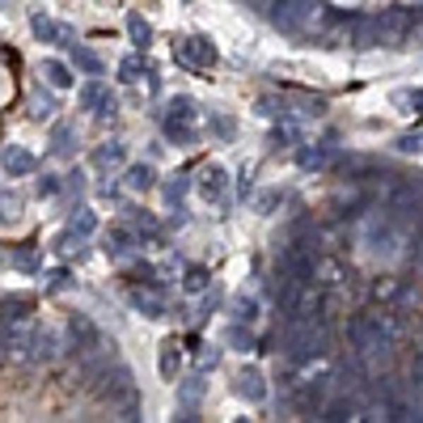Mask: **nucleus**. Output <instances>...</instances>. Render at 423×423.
<instances>
[{"label":"nucleus","instance_id":"nucleus-6","mask_svg":"<svg viewBox=\"0 0 423 423\" xmlns=\"http://www.w3.org/2000/svg\"><path fill=\"white\" fill-rule=\"evenodd\" d=\"M203 377H186V381H178V403H182V415L178 419L182 423H191V419H199V403H203Z\"/></svg>","mask_w":423,"mask_h":423},{"label":"nucleus","instance_id":"nucleus-5","mask_svg":"<svg viewBox=\"0 0 423 423\" xmlns=\"http://www.w3.org/2000/svg\"><path fill=\"white\" fill-rule=\"evenodd\" d=\"M30 343H34V326H30L25 318L8 322V330H4V352H8L13 360H30Z\"/></svg>","mask_w":423,"mask_h":423},{"label":"nucleus","instance_id":"nucleus-15","mask_svg":"<svg viewBox=\"0 0 423 423\" xmlns=\"http://www.w3.org/2000/svg\"><path fill=\"white\" fill-rule=\"evenodd\" d=\"M165 136L174 140V144H195V127H191V119H174V114H165Z\"/></svg>","mask_w":423,"mask_h":423},{"label":"nucleus","instance_id":"nucleus-2","mask_svg":"<svg viewBox=\"0 0 423 423\" xmlns=\"http://www.w3.org/2000/svg\"><path fill=\"white\" fill-rule=\"evenodd\" d=\"M377 25H381V47H403L411 25H415V13L411 8H390V13L377 17Z\"/></svg>","mask_w":423,"mask_h":423},{"label":"nucleus","instance_id":"nucleus-26","mask_svg":"<svg viewBox=\"0 0 423 423\" xmlns=\"http://www.w3.org/2000/svg\"><path fill=\"white\" fill-rule=\"evenodd\" d=\"M123 157H127L123 144H102V148L93 153V165H123Z\"/></svg>","mask_w":423,"mask_h":423},{"label":"nucleus","instance_id":"nucleus-11","mask_svg":"<svg viewBox=\"0 0 423 423\" xmlns=\"http://www.w3.org/2000/svg\"><path fill=\"white\" fill-rule=\"evenodd\" d=\"M34 169H38L34 153H25V148H8V153H4V174H8V178H30Z\"/></svg>","mask_w":423,"mask_h":423},{"label":"nucleus","instance_id":"nucleus-39","mask_svg":"<svg viewBox=\"0 0 423 423\" xmlns=\"http://www.w3.org/2000/svg\"><path fill=\"white\" fill-rule=\"evenodd\" d=\"M415 106H423V93H415Z\"/></svg>","mask_w":423,"mask_h":423},{"label":"nucleus","instance_id":"nucleus-37","mask_svg":"<svg viewBox=\"0 0 423 423\" xmlns=\"http://www.w3.org/2000/svg\"><path fill=\"white\" fill-rule=\"evenodd\" d=\"M398 148H403V153H419V148H423V136H403V140H398Z\"/></svg>","mask_w":423,"mask_h":423},{"label":"nucleus","instance_id":"nucleus-38","mask_svg":"<svg viewBox=\"0 0 423 423\" xmlns=\"http://www.w3.org/2000/svg\"><path fill=\"white\" fill-rule=\"evenodd\" d=\"M68 284H72V280H68V271H51V288H55V292H59V288H68Z\"/></svg>","mask_w":423,"mask_h":423},{"label":"nucleus","instance_id":"nucleus-16","mask_svg":"<svg viewBox=\"0 0 423 423\" xmlns=\"http://www.w3.org/2000/svg\"><path fill=\"white\" fill-rule=\"evenodd\" d=\"M178 369H182V352H178V339H169L161 347V377L165 381H178Z\"/></svg>","mask_w":423,"mask_h":423},{"label":"nucleus","instance_id":"nucleus-22","mask_svg":"<svg viewBox=\"0 0 423 423\" xmlns=\"http://www.w3.org/2000/svg\"><path fill=\"white\" fill-rule=\"evenodd\" d=\"M68 229H72V233H76V237H89V233H93V229H97V216H93V212H89V208H76V212H72V216H68Z\"/></svg>","mask_w":423,"mask_h":423},{"label":"nucleus","instance_id":"nucleus-28","mask_svg":"<svg viewBox=\"0 0 423 423\" xmlns=\"http://www.w3.org/2000/svg\"><path fill=\"white\" fill-rule=\"evenodd\" d=\"M233 318H237V322H254V318H258V301H254V297H237V301H233Z\"/></svg>","mask_w":423,"mask_h":423},{"label":"nucleus","instance_id":"nucleus-30","mask_svg":"<svg viewBox=\"0 0 423 423\" xmlns=\"http://www.w3.org/2000/svg\"><path fill=\"white\" fill-rule=\"evenodd\" d=\"M186 191H191V182H186V178H182V174H178V178H169V182H165V199H169V203H182V195H186Z\"/></svg>","mask_w":423,"mask_h":423},{"label":"nucleus","instance_id":"nucleus-14","mask_svg":"<svg viewBox=\"0 0 423 423\" xmlns=\"http://www.w3.org/2000/svg\"><path fill=\"white\" fill-rule=\"evenodd\" d=\"M131 305H136L140 314H148V318H165V301H161L153 288H148V292H144V288H136V292H131Z\"/></svg>","mask_w":423,"mask_h":423},{"label":"nucleus","instance_id":"nucleus-25","mask_svg":"<svg viewBox=\"0 0 423 423\" xmlns=\"http://www.w3.org/2000/svg\"><path fill=\"white\" fill-rule=\"evenodd\" d=\"M51 114H55V97L38 89V93L30 97V119H38V123H42V119H51Z\"/></svg>","mask_w":423,"mask_h":423},{"label":"nucleus","instance_id":"nucleus-12","mask_svg":"<svg viewBox=\"0 0 423 423\" xmlns=\"http://www.w3.org/2000/svg\"><path fill=\"white\" fill-rule=\"evenodd\" d=\"M55 356H59V343H55V335H51V330H34L30 360H34V364H51Z\"/></svg>","mask_w":423,"mask_h":423},{"label":"nucleus","instance_id":"nucleus-8","mask_svg":"<svg viewBox=\"0 0 423 423\" xmlns=\"http://www.w3.org/2000/svg\"><path fill=\"white\" fill-rule=\"evenodd\" d=\"M233 394L246 398V403H263V398H267V381H263V373H258V369H242V373L233 377Z\"/></svg>","mask_w":423,"mask_h":423},{"label":"nucleus","instance_id":"nucleus-10","mask_svg":"<svg viewBox=\"0 0 423 423\" xmlns=\"http://www.w3.org/2000/svg\"><path fill=\"white\" fill-rule=\"evenodd\" d=\"M352 47H360V51L381 47V25H377V17H352Z\"/></svg>","mask_w":423,"mask_h":423},{"label":"nucleus","instance_id":"nucleus-29","mask_svg":"<svg viewBox=\"0 0 423 423\" xmlns=\"http://www.w3.org/2000/svg\"><path fill=\"white\" fill-rule=\"evenodd\" d=\"M182 288H186V292H203V288H208V271H203V267H186Z\"/></svg>","mask_w":423,"mask_h":423},{"label":"nucleus","instance_id":"nucleus-18","mask_svg":"<svg viewBox=\"0 0 423 423\" xmlns=\"http://www.w3.org/2000/svg\"><path fill=\"white\" fill-rule=\"evenodd\" d=\"M131 242H136V237H131L127 229H110V233H106V254H110V258H127V254H131Z\"/></svg>","mask_w":423,"mask_h":423},{"label":"nucleus","instance_id":"nucleus-40","mask_svg":"<svg viewBox=\"0 0 423 423\" xmlns=\"http://www.w3.org/2000/svg\"><path fill=\"white\" fill-rule=\"evenodd\" d=\"M186 4H191V0H186Z\"/></svg>","mask_w":423,"mask_h":423},{"label":"nucleus","instance_id":"nucleus-35","mask_svg":"<svg viewBox=\"0 0 423 423\" xmlns=\"http://www.w3.org/2000/svg\"><path fill=\"white\" fill-rule=\"evenodd\" d=\"M55 191H59V178L42 174V178H38V195H55Z\"/></svg>","mask_w":423,"mask_h":423},{"label":"nucleus","instance_id":"nucleus-1","mask_svg":"<svg viewBox=\"0 0 423 423\" xmlns=\"http://www.w3.org/2000/svg\"><path fill=\"white\" fill-rule=\"evenodd\" d=\"M267 21L284 34H318L326 21V4L322 0H271Z\"/></svg>","mask_w":423,"mask_h":423},{"label":"nucleus","instance_id":"nucleus-33","mask_svg":"<svg viewBox=\"0 0 423 423\" xmlns=\"http://www.w3.org/2000/svg\"><path fill=\"white\" fill-rule=\"evenodd\" d=\"M169 114H174V119H191V114H195V102H191V97H174V102H169Z\"/></svg>","mask_w":423,"mask_h":423},{"label":"nucleus","instance_id":"nucleus-36","mask_svg":"<svg viewBox=\"0 0 423 423\" xmlns=\"http://www.w3.org/2000/svg\"><path fill=\"white\" fill-rule=\"evenodd\" d=\"M275 203H280V191H263L258 195V212H271Z\"/></svg>","mask_w":423,"mask_h":423},{"label":"nucleus","instance_id":"nucleus-13","mask_svg":"<svg viewBox=\"0 0 423 423\" xmlns=\"http://www.w3.org/2000/svg\"><path fill=\"white\" fill-rule=\"evenodd\" d=\"M297 165H301V169H330V165H335V153L322 148V144H314V148H301V153H297Z\"/></svg>","mask_w":423,"mask_h":423},{"label":"nucleus","instance_id":"nucleus-24","mask_svg":"<svg viewBox=\"0 0 423 423\" xmlns=\"http://www.w3.org/2000/svg\"><path fill=\"white\" fill-rule=\"evenodd\" d=\"M140 76H148V68H144V59H140V55H127V59L119 64V81H127V85H136Z\"/></svg>","mask_w":423,"mask_h":423},{"label":"nucleus","instance_id":"nucleus-23","mask_svg":"<svg viewBox=\"0 0 423 423\" xmlns=\"http://www.w3.org/2000/svg\"><path fill=\"white\" fill-rule=\"evenodd\" d=\"M72 140H76V131H72L68 123H55V127H51V148H55L59 157H68V153H72Z\"/></svg>","mask_w":423,"mask_h":423},{"label":"nucleus","instance_id":"nucleus-20","mask_svg":"<svg viewBox=\"0 0 423 423\" xmlns=\"http://www.w3.org/2000/svg\"><path fill=\"white\" fill-rule=\"evenodd\" d=\"M72 68H81L85 76H102V59L89 47H72Z\"/></svg>","mask_w":423,"mask_h":423},{"label":"nucleus","instance_id":"nucleus-7","mask_svg":"<svg viewBox=\"0 0 423 423\" xmlns=\"http://www.w3.org/2000/svg\"><path fill=\"white\" fill-rule=\"evenodd\" d=\"M199 195H203L208 203H225V195H229V174H225L220 165H208V169L199 174Z\"/></svg>","mask_w":423,"mask_h":423},{"label":"nucleus","instance_id":"nucleus-27","mask_svg":"<svg viewBox=\"0 0 423 423\" xmlns=\"http://www.w3.org/2000/svg\"><path fill=\"white\" fill-rule=\"evenodd\" d=\"M153 178H157L153 165H131V169H127V186H131V191H148Z\"/></svg>","mask_w":423,"mask_h":423},{"label":"nucleus","instance_id":"nucleus-17","mask_svg":"<svg viewBox=\"0 0 423 423\" xmlns=\"http://www.w3.org/2000/svg\"><path fill=\"white\" fill-rule=\"evenodd\" d=\"M42 76H47L51 89H68V85H72V68L59 64V59H47V64H42Z\"/></svg>","mask_w":423,"mask_h":423},{"label":"nucleus","instance_id":"nucleus-31","mask_svg":"<svg viewBox=\"0 0 423 423\" xmlns=\"http://www.w3.org/2000/svg\"><path fill=\"white\" fill-rule=\"evenodd\" d=\"M233 131H237V127H233L229 114H216V119H212V136H216V140H233Z\"/></svg>","mask_w":423,"mask_h":423},{"label":"nucleus","instance_id":"nucleus-19","mask_svg":"<svg viewBox=\"0 0 423 423\" xmlns=\"http://www.w3.org/2000/svg\"><path fill=\"white\" fill-rule=\"evenodd\" d=\"M127 34H131V42H136L140 51H144V47L153 42V25H148V21H144L140 13H127Z\"/></svg>","mask_w":423,"mask_h":423},{"label":"nucleus","instance_id":"nucleus-4","mask_svg":"<svg viewBox=\"0 0 423 423\" xmlns=\"http://www.w3.org/2000/svg\"><path fill=\"white\" fill-rule=\"evenodd\" d=\"M81 106H85V110H93L97 119L114 114V97H110V89H106L97 76H89V81L81 85Z\"/></svg>","mask_w":423,"mask_h":423},{"label":"nucleus","instance_id":"nucleus-9","mask_svg":"<svg viewBox=\"0 0 423 423\" xmlns=\"http://www.w3.org/2000/svg\"><path fill=\"white\" fill-rule=\"evenodd\" d=\"M68 330H72V347H76L81 356H89V352H97V347H102V335H97V326H93L89 318H81V314H76Z\"/></svg>","mask_w":423,"mask_h":423},{"label":"nucleus","instance_id":"nucleus-34","mask_svg":"<svg viewBox=\"0 0 423 423\" xmlns=\"http://www.w3.org/2000/svg\"><path fill=\"white\" fill-rule=\"evenodd\" d=\"M13 263H17V267H25V271H34V267H38L34 250H17V254H13Z\"/></svg>","mask_w":423,"mask_h":423},{"label":"nucleus","instance_id":"nucleus-3","mask_svg":"<svg viewBox=\"0 0 423 423\" xmlns=\"http://www.w3.org/2000/svg\"><path fill=\"white\" fill-rule=\"evenodd\" d=\"M174 55L178 59H186V64H195V68H212L216 59H220V51L203 38V34H191V38H178V47H174Z\"/></svg>","mask_w":423,"mask_h":423},{"label":"nucleus","instance_id":"nucleus-21","mask_svg":"<svg viewBox=\"0 0 423 423\" xmlns=\"http://www.w3.org/2000/svg\"><path fill=\"white\" fill-rule=\"evenodd\" d=\"M30 30H34V38H42V42H59V25H55L47 13H34V17H30Z\"/></svg>","mask_w":423,"mask_h":423},{"label":"nucleus","instance_id":"nucleus-32","mask_svg":"<svg viewBox=\"0 0 423 423\" xmlns=\"http://www.w3.org/2000/svg\"><path fill=\"white\" fill-rule=\"evenodd\" d=\"M229 343H233L237 352H250V347H254V335L242 330V326H233V330H229Z\"/></svg>","mask_w":423,"mask_h":423}]
</instances>
